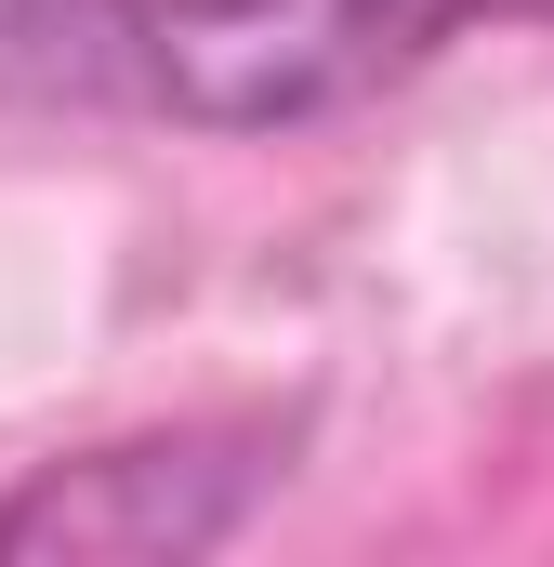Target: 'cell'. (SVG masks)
I'll list each match as a JSON object with an SVG mask.
<instances>
[{
    "mask_svg": "<svg viewBox=\"0 0 554 567\" xmlns=\"http://www.w3.org/2000/svg\"><path fill=\"white\" fill-rule=\"evenodd\" d=\"M502 27H554V0H0V106L277 145Z\"/></svg>",
    "mask_w": 554,
    "mask_h": 567,
    "instance_id": "cell-1",
    "label": "cell"
},
{
    "mask_svg": "<svg viewBox=\"0 0 554 567\" xmlns=\"http://www.w3.org/2000/svg\"><path fill=\"white\" fill-rule=\"evenodd\" d=\"M290 449L265 423H172L120 435L80 462H40L27 488H0V555H66V567H185L225 555L277 502Z\"/></svg>",
    "mask_w": 554,
    "mask_h": 567,
    "instance_id": "cell-2",
    "label": "cell"
}]
</instances>
